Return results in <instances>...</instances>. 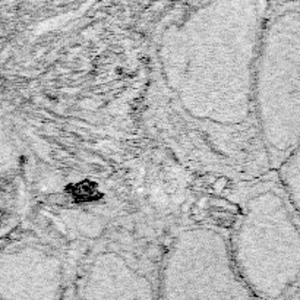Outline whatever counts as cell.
I'll list each match as a JSON object with an SVG mask.
<instances>
[{
    "label": "cell",
    "mask_w": 300,
    "mask_h": 300,
    "mask_svg": "<svg viewBox=\"0 0 300 300\" xmlns=\"http://www.w3.org/2000/svg\"><path fill=\"white\" fill-rule=\"evenodd\" d=\"M263 25L258 0H211L165 31L161 72L190 117L217 126L249 120Z\"/></svg>",
    "instance_id": "cell-1"
},
{
    "label": "cell",
    "mask_w": 300,
    "mask_h": 300,
    "mask_svg": "<svg viewBox=\"0 0 300 300\" xmlns=\"http://www.w3.org/2000/svg\"><path fill=\"white\" fill-rule=\"evenodd\" d=\"M228 242L233 265L262 300H280L300 284V220L283 192L252 195Z\"/></svg>",
    "instance_id": "cell-2"
},
{
    "label": "cell",
    "mask_w": 300,
    "mask_h": 300,
    "mask_svg": "<svg viewBox=\"0 0 300 300\" xmlns=\"http://www.w3.org/2000/svg\"><path fill=\"white\" fill-rule=\"evenodd\" d=\"M253 114L273 155L283 160L300 144V9H286L263 25Z\"/></svg>",
    "instance_id": "cell-3"
},
{
    "label": "cell",
    "mask_w": 300,
    "mask_h": 300,
    "mask_svg": "<svg viewBox=\"0 0 300 300\" xmlns=\"http://www.w3.org/2000/svg\"><path fill=\"white\" fill-rule=\"evenodd\" d=\"M62 277L60 258L38 245L0 252V300H54Z\"/></svg>",
    "instance_id": "cell-4"
},
{
    "label": "cell",
    "mask_w": 300,
    "mask_h": 300,
    "mask_svg": "<svg viewBox=\"0 0 300 300\" xmlns=\"http://www.w3.org/2000/svg\"><path fill=\"white\" fill-rule=\"evenodd\" d=\"M278 173L283 193L300 220V144L281 160Z\"/></svg>",
    "instance_id": "cell-5"
},
{
    "label": "cell",
    "mask_w": 300,
    "mask_h": 300,
    "mask_svg": "<svg viewBox=\"0 0 300 300\" xmlns=\"http://www.w3.org/2000/svg\"><path fill=\"white\" fill-rule=\"evenodd\" d=\"M293 300H300V284L296 287V291H294V296H293Z\"/></svg>",
    "instance_id": "cell-6"
}]
</instances>
